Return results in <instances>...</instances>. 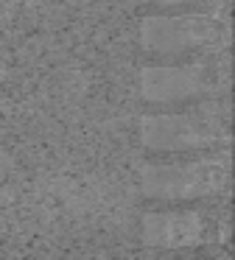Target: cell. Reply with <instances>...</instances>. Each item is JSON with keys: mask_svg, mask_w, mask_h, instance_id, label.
Returning <instances> with one entry per match:
<instances>
[{"mask_svg": "<svg viewBox=\"0 0 235 260\" xmlns=\"http://www.w3.org/2000/svg\"><path fill=\"white\" fill-rule=\"evenodd\" d=\"M218 25L204 14H149L143 20V45L149 59L165 64L196 62L216 42Z\"/></svg>", "mask_w": 235, "mask_h": 260, "instance_id": "obj_3", "label": "cell"}, {"mask_svg": "<svg viewBox=\"0 0 235 260\" xmlns=\"http://www.w3.org/2000/svg\"><path fill=\"white\" fill-rule=\"evenodd\" d=\"M227 140L224 118L207 104L165 115H151L145 123V146L151 154H165V157L188 159L204 157L207 151Z\"/></svg>", "mask_w": 235, "mask_h": 260, "instance_id": "obj_1", "label": "cell"}, {"mask_svg": "<svg viewBox=\"0 0 235 260\" xmlns=\"http://www.w3.org/2000/svg\"><path fill=\"white\" fill-rule=\"evenodd\" d=\"M216 70L201 62H179L145 68L143 92L149 107H165V112L207 104L216 92Z\"/></svg>", "mask_w": 235, "mask_h": 260, "instance_id": "obj_5", "label": "cell"}, {"mask_svg": "<svg viewBox=\"0 0 235 260\" xmlns=\"http://www.w3.org/2000/svg\"><path fill=\"white\" fill-rule=\"evenodd\" d=\"M216 6V0H145L151 14H204Z\"/></svg>", "mask_w": 235, "mask_h": 260, "instance_id": "obj_6", "label": "cell"}, {"mask_svg": "<svg viewBox=\"0 0 235 260\" xmlns=\"http://www.w3.org/2000/svg\"><path fill=\"white\" fill-rule=\"evenodd\" d=\"M143 232L145 243L151 249L165 254H182L201 246H213L216 241H224L227 224H224V218L218 221L213 210L207 213V210H196L193 204H188V207L149 213Z\"/></svg>", "mask_w": 235, "mask_h": 260, "instance_id": "obj_4", "label": "cell"}, {"mask_svg": "<svg viewBox=\"0 0 235 260\" xmlns=\"http://www.w3.org/2000/svg\"><path fill=\"white\" fill-rule=\"evenodd\" d=\"M227 159L188 157L177 162H162L145 168V196L162 204L188 207L193 202L216 199L227 190Z\"/></svg>", "mask_w": 235, "mask_h": 260, "instance_id": "obj_2", "label": "cell"}, {"mask_svg": "<svg viewBox=\"0 0 235 260\" xmlns=\"http://www.w3.org/2000/svg\"><path fill=\"white\" fill-rule=\"evenodd\" d=\"M160 260H204V257H179V254H165Z\"/></svg>", "mask_w": 235, "mask_h": 260, "instance_id": "obj_7", "label": "cell"}]
</instances>
